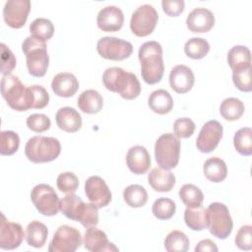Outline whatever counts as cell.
Instances as JSON below:
<instances>
[{"mask_svg": "<svg viewBox=\"0 0 252 252\" xmlns=\"http://www.w3.org/2000/svg\"><path fill=\"white\" fill-rule=\"evenodd\" d=\"M138 56L143 80L149 85L158 83L164 72L161 45L155 40L147 41L140 46Z\"/></svg>", "mask_w": 252, "mask_h": 252, "instance_id": "6da1fadb", "label": "cell"}, {"mask_svg": "<svg viewBox=\"0 0 252 252\" xmlns=\"http://www.w3.org/2000/svg\"><path fill=\"white\" fill-rule=\"evenodd\" d=\"M102 83L108 91L119 94L125 99H134L141 93L137 76L120 67L107 68L103 72Z\"/></svg>", "mask_w": 252, "mask_h": 252, "instance_id": "7a4b0ae2", "label": "cell"}, {"mask_svg": "<svg viewBox=\"0 0 252 252\" xmlns=\"http://www.w3.org/2000/svg\"><path fill=\"white\" fill-rule=\"evenodd\" d=\"M97 207L94 204L84 203L74 193L67 194L60 200V211L62 214L76 221H80L85 227L94 226L98 223Z\"/></svg>", "mask_w": 252, "mask_h": 252, "instance_id": "3957f363", "label": "cell"}, {"mask_svg": "<svg viewBox=\"0 0 252 252\" xmlns=\"http://www.w3.org/2000/svg\"><path fill=\"white\" fill-rule=\"evenodd\" d=\"M1 94L8 105L17 111L32 108V93L30 87L23 85L15 75H5L1 79Z\"/></svg>", "mask_w": 252, "mask_h": 252, "instance_id": "277c9868", "label": "cell"}, {"mask_svg": "<svg viewBox=\"0 0 252 252\" xmlns=\"http://www.w3.org/2000/svg\"><path fill=\"white\" fill-rule=\"evenodd\" d=\"M22 50L26 55L29 73L33 77L44 76L49 64L45 41L30 35L24 40Z\"/></svg>", "mask_w": 252, "mask_h": 252, "instance_id": "5b68a950", "label": "cell"}, {"mask_svg": "<svg viewBox=\"0 0 252 252\" xmlns=\"http://www.w3.org/2000/svg\"><path fill=\"white\" fill-rule=\"evenodd\" d=\"M60 152V142L53 137L34 136L29 139L25 146L26 157L35 163L52 161L58 158Z\"/></svg>", "mask_w": 252, "mask_h": 252, "instance_id": "8992f818", "label": "cell"}, {"mask_svg": "<svg viewBox=\"0 0 252 252\" xmlns=\"http://www.w3.org/2000/svg\"><path fill=\"white\" fill-rule=\"evenodd\" d=\"M180 140L172 133L162 134L155 145V158L159 167L163 169L174 168L179 161Z\"/></svg>", "mask_w": 252, "mask_h": 252, "instance_id": "52a82bcc", "label": "cell"}, {"mask_svg": "<svg viewBox=\"0 0 252 252\" xmlns=\"http://www.w3.org/2000/svg\"><path fill=\"white\" fill-rule=\"evenodd\" d=\"M208 226L211 234L220 239H225L232 231L233 221L228 208L219 202H214L206 209Z\"/></svg>", "mask_w": 252, "mask_h": 252, "instance_id": "ba28073f", "label": "cell"}, {"mask_svg": "<svg viewBox=\"0 0 252 252\" xmlns=\"http://www.w3.org/2000/svg\"><path fill=\"white\" fill-rule=\"evenodd\" d=\"M31 199L36 210L43 216H55L60 210V200L55 190L48 184L35 185L31 192Z\"/></svg>", "mask_w": 252, "mask_h": 252, "instance_id": "9c48e42d", "label": "cell"}, {"mask_svg": "<svg viewBox=\"0 0 252 252\" xmlns=\"http://www.w3.org/2000/svg\"><path fill=\"white\" fill-rule=\"evenodd\" d=\"M158 14L150 4L139 6L132 14L130 29L137 36H147L151 34L158 23Z\"/></svg>", "mask_w": 252, "mask_h": 252, "instance_id": "30bf717a", "label": "cell"}, {"mask_svg": "<svg viewBox=\"0 0 252 252\" xmlns=\"http://www.w3.org/2000/svg\"><path fill=\"white\" fill-rule=\"evenodd\" d=\"M96 50L102 58L121 61L130 57L133 52V45L131 42L118 37L103 36L98 39Z\"/></svg>", "mask_w": 252, "mask_h": 252, "instance_id": "8fae6325", "label": "cell"}, {"mask_svg": "<svg viewBox=\"0 0 252 252\" xmlns=\"http://www.w3.org/2000/svg\"><path fill=\"white\" fill-rule=\"evenodd\" d=\"M82 244L80 231L70 225H60L55 231L49 246V252H74Z\"/></svg>", "mask_w": 252, "mask_h": 252, "instance_id": "7c38bea8", "label": "cell"}, {"mask_svg": "<svg viewBox=\"0 0 252 252\" xmlns=\"http://www.w3.org/2000/svg\"><path fill=\"white\" fill-rule=\"evenodd\" d=\"M222 126L217 120H209L206 122L197 137L196 146L202 153H211L219 145L222 137Z\"/></svg>", "mask_w": 252, "mask_h": 252, "instance_id": "4fadbf2b", "label": "cell"}, {"mask_svg": "<svg viewBox=\"0 0 252 252\" xmlns=\"http://www.w3.org/2000/svg\"><path fill=\"white\" fill-rule=\"evenodd\" d=\"M30 10V0H8L3 8L4 21L9 27L20 29L27 22Z\"/></svg>", "mask_w": 252, "mask_h": 252, "instance_id": "5bb4252c", "label": "cell"}, {"mask_svg": "<svg viewBox=\"0 0 252 252\" xmlns=\"http://www.w3.org/2000/svg\"><path fill=\"white\" fill-rule=\"evenodd\" d=\"M85 193L90 202L98 209L106 207L111 202L112 195L107 184L97 175L91 176L86 180Z\"/></svg>", "mask_w": 252, "mask_h": 252, "instance_id": "9a60e30c", "label": "cell"}, {"mask_svg": "<svg viewBox=\"0 0 252 252\" xmlns=\"http://www.w3.org/2000/svg\"><path fill=\"white\" fill-rule=\"evenodd\" d=\"M24 239L23 227L20 223L8 221L1 214L0 222V247L5 250L18 248Z\"/></svg>", "mask_w": 252, "mask_h": 252, "instance_id": "2e32d148", "label": "cell"}, {"mask_svg": "<svg viewBox=\"0 0 252 252\" xmlns=\"http://www.w3.org/2000/svg\"><path fill=\"white\" fill-rule=\"evenodd\" d=\"M124 23V15L120 8L110 5L99 10L96 17L97 27L103 32L119 31Z\"/></svg>", "mask_w": 252, "mask_h": 252, "instance_id": "e0dca14e", "label": "cell"}, {"mask_svg": "<svg viewBox=\"0 0 252 252\" xmlns=\"http://www.w3.org/2000/svg\"><path fill=\"white\" fill-rule=\"evenodd\" d=\"M186 25L192 32H207L215 25V16L207 8H195L188 14Z\"/></svg>", "mask_w": 252, "mask_h": 252, "instance_id": "ac0fdd59", "label": "cell"}, {"mask_svg": "<svg viewBox=\"0 0 252 252\" xmlns=\"http://www.w3.org/2000/svg\"><path fill=\"white\" fill-rule=\"evenodd\" d=\"M84 246L92 252L118 251V248L109 242L107 235L95 226L88 227L84 235Z\"/></svg>", "mask_w": 252, "mask_h": 252, "instance_id": "d6986e66", "label": "cell"}, {"mask_svg": "<svg viewBox=\"0 0 252 252\" xmlns=\"http://www.w3.org/2000/svg\"><path fill=\"white\" fill-rule=\"evenodd\" d=\"M195 82L192 70L185 65L174 66L169 74V84L171 89L177 94L189 92Z\"/></svg>", "mask_w": 252, "mask_h": 252, "instance_id": "ffe728a7", "label": "cell"}, {"mask_svg": "<svg viewBox=\"0 0 252 252\" xmlns=\"http://www.w3.org/2000/svg\"><path fill=\"white\" fill-rule=\"evenodd\" d=\"M128 168L134 174H144L151 166V157L147 149L143 146H133L126 155Z\"/></svg>", "mask_w": 252, "mask_h": 252, "instance_id": "44dd1931", "label": "cell"}, {"mask_svg": "<svg viewBox=\"0 0 252 252\" xmlns=\"http://www.w3.org/2000/svg\"><path fill=\"white\" fill-rule=\"evenodd\" d=\"M51 89L58 96L71 97L77 93L79 82L72 73L62 72L54 76L51 82Z\"/></svg>", "mask_w": 252, "mask_h": 252, "instance_id": "7402d4cb", "label": "cell"}, {"mask_svg": "<svg viewBox=\"0 0 252 252\" xmlns=\"http://www.w3.org/2000/svg\"><path fill=\"white\" fill-rule=\"evenodd\" d=\"M57 126L68 133H75L82 127V117L73 107L65 106L58 109L55 115Z\"/></svg>", "mask_w": 252, "mask_h": 252, "instance_id": "603a6c76", "label": "cell"}, {"mask_svg": "<svg viewBox=\"0 0 252 252\" xmlns=\"http://www.w3.org/2000/svg\"><path fill=\"white\" fill-rule=\"evenodd\" d=\"M148 182L158 192H168L175 185V175L167 169L155 167L148 175Z\"/></svg>", "mask_w": 252, "mask_h": 252, "instance_id": "cb8c5ba5", "label": "cell"}, {"mask_svg": "<svg viewBox=\"0 0 252 252\" xmlns=\"http://www.w3.org/2000/svg\"><path fill=\"white\" fill-rule=\"evenodd\" d=\"M103 106V98L95 90L84 91L78 97V107L88 114L99 112Z\"/></svg>", "mask_w": 252, "mask_h": 252, "instance_id": "d4e9b609", "label": "cell"}, {"mask_svg": "<svg viewBox=\"0 0 252 252\" xmlns=\"http://www.w3.org/2000/svg\"><path fill=\"white\" fill-rule=\"evenodd\" d=\"M227 62L232 71L251 67V52L249 48L244 45H234L227 53Z\"/></svg>", "mask_w": 252, "mask_h": 252, "instance_id": "484cf974", "label": "cell"}, {"mask_svg": "<svg viewBox=\"0 0 252 252\" xmlns=\"http://www.w3.org/2000/svg\"><path fill=\"white\" fill-rule=\"evenodd\" d=\"M148 104L155 113L166 114L170 112L173 107V99L167 91L159 89L150 94Z\"/></svg>", "mask_w": 252, "mask_h": 252, "instance_id": "4316f807", "label": "cell"}, {"mask_svg": "<svg viewBox=\"0 0 252 252\" xmlns=\"http://www.w3.org/2000/svg\"><path fill=\"white\" fill-rule=\"evenodd\" d=\"M48 229L46 225L38 220L31 221L26 228V241L28 245L34 248H40L45 244Z\"/></svg>", "mask_w": 252, "mask_h": 252, "instance_id": "83f0119b", "label": "cell"}, {"mask_svg": "<svg viewBox=\"0 0 252 252\" xmlns=\"http://www.w3.org/2000/svg\"><path fill=\"white\" fill-rule=\"evenodd\" d=\"M203 171L207 179L216 183L223 181L227 175L225 162L218 157L208 158L203 165Z\"/></svg>", "mask_w": 252, "mask_h": 252, "instance_id": "f1b7e54d", "label": "cell"}, {"mask_svg": "<svg viewBox=\"0 0 252 252\" xmlns=\"http://www.w3.org/2000/svg\"><path fill=\"white\" fill-rule=\"evenodd\" d=\"M184 221L192 230H203L208 226L207 212L202 206L197 208H186L184 211Z\"/></svg>", "mask_w": 252, "mask_h": 252, "instance_id": "f546056e", "label": "cell"}, {"mask_svg": "<svg viewBox=\"0 0 252 252\" xmlns=\"http://www.w3.org/2000/svg\"><path fill=\"white\" fill-rule=\"evenodd\" d=\"M244 110V103L236 97H227L223 99L220 106V115L228 121L239 119L243 115Z\"/></svg>", "mask_w": 252, "mask_h": 252, "instance_id": "4dcf8cb0", "label": "cell"}, {"mask_svg": "<svg viewBox=\"0 0 252 252\" xmlns=\"http://www.w3.org/2000/svg\"><path fill=\"white\" fill-rule=\"evenodd\" d=\"M123 198L126 204L132 208H141L148 201L147 190L139 184H131L123 191Z\"/></svg>", "mask_w": 252, "mask_h": 252, "instance_id": "1f68e13d", "label": "cell"}, {"mask_svg": "<svg viewBox=\"0 0 252 252\" xmlns=\"http://www.w3.org/2000/svg\"><path fill=\"white\" fill-rule=\"evenodd\" d=\"M179 197L183 204L188 208L202 206L204 201L203 192L194 184H184L179 190Z\"/></svg>", "mask_w": 252, "mask_h": 252, "instance_id": "d6a6232c", "label": "cell"}, {"mask_svg": "<svg viewBox=\"0 0 252 252\" xmlns=\"http://www.w3.org/2000/svg\"><path fill=\"white\" fill-rule=\"evenodd\" d=\"M164 248L168 252H186L189 249V239L184 232L172 230L164 239Z\"/></svg>", "mask_w": 252, "mask_h": 252, "instance_id": "836d02e7", "label": "cell"}, {"mask_svg": "<svg viewBox=\"0 0 252 252\" xmlns=\"http://www.w3.org/2000/svg\"><path fill=\"white\" fill-rule=\"evenodd\" d=\"M233 145L235 150L242 156L252 155V130L249 127H243L236 131L233 136Z\"/></svg>", "mask_w": 252, "mask_h": 252, "instance_id": "e575fe53", "label": "cell"}, {"mask_svg": "<svg viewBox=\"0 0 252 252\" xmlns=\"http://www.w3.org/2000/svg\"><path fill=\"white\" fill-rule=\"evenodd\" d=\"M31 35L43 41L50 39L54 33V27L50 20L45 18H37L30 25Z\"/></svg>", "mask_w": 252, "mask_h": 252, "instance_id": "d590c367", "label": "cell"}, {"mask_svg": "<svg viewBox=\"0 0 252 252\" xmlns=\"http://www.w3.org/2000/svg\"><path fill=\"white\" fill-rule=\"evenodd\" d=\"M210 50L209 42L202 37H192L186 41L184 51L186 55L192 59L204 58Z\"/></svg>", "mask_w": 252, "mask_h": 252, "instance_id": "8d00e7d4", "label": "cell"}, {"mask_svg": "<svg viewBox=\"0 0 252 252\" xmlns=\"http://www.w3.org/2000/svg\"><path fill=\"white\" fill-rule=\"evenodd\" d=\"M176 211V204L169 198L157 199L152 207L154 216L158 220H169L172 218Z\"/></svg>", "mask_w": 252, "mask_h": 252, "instance_id": "74e56055", "label": "cell"}, {"mask_svg": "<svg viewBox=\"0 0 252 252\" xmlns=\"http://www.w3.org/2000/svg\"><path fill=\"white\" fill-rule=\"evenodd\" d=\"M0 153L2 156L15 154L20 146V138L14 131H2L0 134Z\"/></svg>", "mask_w": 252, "mask_h": 252, "instance_id": "f35d334b", "label": "cell"}, {"mask_svg": "<svg viewBox=\"0 0 252 252\" xmlns=\"http://www.w3.org/2000/svg\"><path fill=\"white\" fill-rule=\"evenodd\" d=\"M57 188L63 193H74L79 187V179L78 177L70 171H66L60 173L56 180Z\"/></svg>", "mask_w": 252, "mask_h": 252, "instance_id": "ab89813d", "label": "cell"}, {"mask_svg": "<svg viewBox=\"0 0 252 252\" xmlns=\"http://www.w3.org/2000/svg\"><path fill=\"white\" fill-rule=\"evenodd\" d=\"M252 66L239 71H233L232 73V81L235 87L241 92H251L252 90Z\"/></svg>", "mask_w": 252, "mask_h": 252, "instance_id": "60d3db41", "label": "cell"}, {"mask_svg": "<svg viewBox=\"0 0 252 252\" xmlns=\"http://www.w3.org/2000/svg\"><path fill=\"white\" fill-rule=\"evenodd\" d=\"M50 125L51 121L45 114L33 113L27 118V126L29 129L36 133H41L48 130Z\"/></svg>", "mask_w": 252, "mask_h": 252, "instance_id": "b9f144b4", "label": "cell"}, {"mask_svg": "<svg viewBox=\"0 0 252 252\" xmlns=\"http://www.w3.org/2000/svg\"><path fill=\"white\" fill-rule=\"evenodd\" d=\"M32 93V108L40 109L45 107L49 101V94L47 91L38 85L30 87Z\"/></svg>", "mask_w": 252, "mask_h": 252, "instance_id": "7bdbcfd3", "label": "cell"}, {"mask_svg": "<svg viewBox=\"0 0 252 252\" xmlns=\"http://www.w3.org/2000/svg\"><path fill=\"white\" fill-rule=\"evenodd\" d=\"M195 128V123L187 117L178 118L174 121L173 124L174 135L178 138H189L194 133Z\"/></svg>", "mask_w": 252, "mask_h": 252, "instance_id": "ee69618b", "label": "cell"}, {"mask_svg": "<svg viewBox=\"0 0 252 252\" xmlns=\"http://www.w3.org/2000/svg\"><path fill=\"white\" fill-rule=\"evenodd\" d=\"M235 244L241 250H251L252 248V226L249 224L241 226L235 236Z\"/></svg>", "mask_w": 252, "mask_h": 252, "instance_id": "f6af8a7d", "label": "cell"}, {"mask_svg": "<svg viewBox=\"0 0 252 252\" xmlns=\"http://www.w3.org/2000/svg\"><path fill=\"white\" fill-rule=\"evenodd\" d=\"M16 57L6 44L1 43V73L9 75L16 67Z\"/></svg>", "mask_w": 252, "mask_h": 252, "instance_id": "bcb514c9", "label": "cell"}, {"mask_svg": "<svg viewBox=\"0 0 252 252\" xmlns=\"http://www.w3.org/2000/svg\"><path fill=\"white\" fill-rule=\"evenodd\" d=\"M161 6L166 15L176 17L183 12L185 3L183 0H163L161 2Z\"/></svg>", "mask_w": 252, "mask_h": 252, "instance_id": "7dc6e473", "label": "cell"}, {"mask_svg": "<svg viewBox=\"0 0 252 252\" xmlns=\"http://www.w3.org/2000/svg\"><path fill=\"white\" fill-rule=\"evenodd\" d=\"M219 249L216 245V243L211 239H203L198 242V244L195 247L196 252H204V251H210V252H217Z\"/></svg>", "mask_w": 252, "mask_h": 252, "instance_id": "c3c4849f", "label": "cell"}]
</instances>
